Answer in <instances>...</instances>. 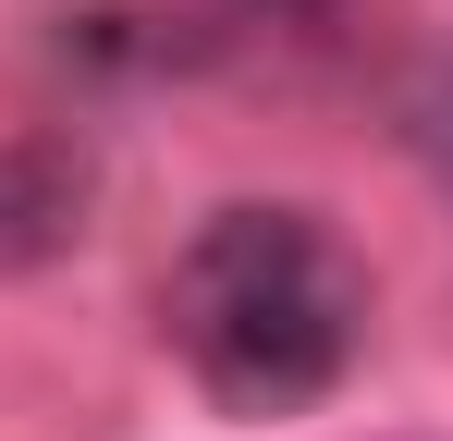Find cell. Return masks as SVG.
<instances>
[{
    "mask_svg": "<svg viewBox=\"0 0 453 441\" xmlns=\"http://www.w3.org/2000/svg\"><path fill=\"white\" fill-rule=\"evenodd\" d=\"M159 344L233 429L306 417L368 356V258L295 197H233L172 245Z\"/></svg>",
    "mask_w": 453,
    "mask_h": 441,
    "instance_id": "cell-1",
    "label": "cell"
},
{
    "mask_svg": "<svg viewBox=\"0 0 453 441\" xmlns=\"http://www.w3.org/2000/svg\"><path fill=\"white\" fill-rule=\"evenodd\" d=\"M86 197H98V172H86L74 135H0V282L74 258Z\"/></svg>",
    "mask_w": 453,
    "mask_h": 441,
    "instance_id": "cell-2",
    "label": "cell"
},
{
    "mask_svg": "<svg viewBox=\"0 0 453 441\" xmlns=\"http://www.w3.org/2000/svg\"><path fill=\"white\" fill-rule=\"evenodd\" d=\"M404 135H417V159L453 184V62H429L417 86H404Z\"/></svg>",
    "mask_w": 453,
    "mask_h": 441,
    "instance_id": "cell-3",
    "label": "cell"
}]
</instances>
